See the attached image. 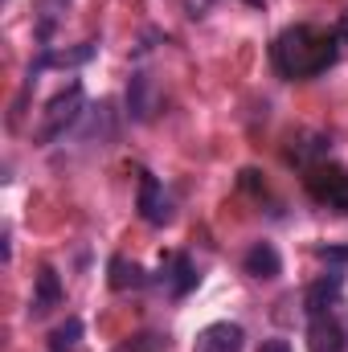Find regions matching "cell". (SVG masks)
Masks as SVG:
<instances>
[{
  "label": "cell",
  "mask_w": 348,
  "mask_h": 352,
  "mask_svg": "<svg viewBox=\"0 0 348 352\" xmlns=\"http://www.w3.org/2000/svg\"><path fill=\"white\" fill-rule=\"evenodd\" d=\"M144 283H148L144 266L127 263V258H111V287H115V291H127V287H144Z\"/></svg>",
  "instance_id": "4fadbf2b"
},
{
  "label": "cell",
  "mask_w": 348,
  "mask_h": 352,
  "mask_svg": "<svg viewBox=\"0 0 348 352\" xmlns=\"http://www.w3.org/2000/svg\"><path fill=\"white\" fill-rule=\"evenodd\" d=\"M348 340H345V328L328 316H316L312 328H307V352H345Z\"/></svg>",
  "instance_id": "ba28073f"
},
{
  "label": "cell",
  "mask_w": 348,
  "mask_h": 352,
  "mask_svg": "<svg viewBox=\"0 0 348 352\" xmlns=\"http://www.w3.org/2000/svg\"><path fill=\"white\" fill-rule=\"evenodd\" d=\"M78 340H83V320L70 316L66 324H58V328L50 332V352H70Z\"/></svg>",
  "instance_id": "5bb4252c"
},
{
  "label": "cell",
  "mask_w": 348,
  "mask_h": 352,
  "mask_svg": "<svg viewBox=\"0 0 348 352\" xmlns=\"http://www.w3.org/2000/svg\"><path fill=\"white\" fill-rule=\"evenodd\" d=\"M336 37H340V41H348V12L340 16V25H336Z\"/></svg>",
  "instance_id": "d6986e66"
},
{
  "label": "cell",
  "mask_w": 348,
  "mask_h": 352,
  "mask_svg": "<svg viewBox=\"0 0 348 352\" xmlns=\"http://www.w3.org/2000/svg\"><path fill=\"white\" fill-rule=\"evenodd\" d=\"M345 295V274L340 270H328L324 278H316L312 287H307V295H303V311L316 320V316H328L332 307H336V299Z\"/></svg>",
  "instance_id": "5b68a950"
},
{
  "label": "cell",
  "mask_w": 348,
  "mask_h": 352,
  "mask_svg": "<svg viewBox=\"0 0 348 352\" xmlns=\"http://www.w3.org/2000/svg\"><path fill=\"white\" fill-rule=\"evenodd\" d=\"M66 4H70V0H41V12H45V21H41V37H45V33H50V25H54L50 16H54L58 8H66Z\"/></svg>",
  "instance_id": "2e32d148"
},
{
  "label": "cell",
  "mask_w": 348,
  "mask_h": 352,
  "mask_svg": "<svg viewBox=\"0 0 348 352\" xmlns=\"http://www.w3.org/2000/svg\"><path fill=\"white\" fill-rule=\"evenodd\" d=\"M127 111H131L135 123L152 119V111H156V87H152L148 74H131V82H127Z\"/></svg>",
  "instance_id": "30bf717a"
},
{
  "label": "cell",
  "mask_w": 348,
  "mask_h": 352,
  "mask_svg": "<svg viewBox=\"0 0 348 352\" xmlns=\"http://www.w3.org/2000/svg\"><path fill=\"white\" fill-rule=\"evenodd\" d=\"M340 54V37L336 33H324L316 25H291L279 33L270 58H274V70L283 78H316L324 74Z\"/></svg>",
  "instance_id": "6da1fadb"
},
{
  "label": "cell",
  "mask_w": 348,
  "mask_h": 352,
  "mask_svg": "<svg viewBox=\"0 0 348 352\" xmlns=\"http://www.w3.org/2000/svg\"><path fill=\"white\" fill-rule=\"evenodd\" d=\"M316 254L328 263H348V246H316Z\"/></svg>",
  "instance_id": "e0dca14e"
},
{
  "label": "cell",
  "mask_w": 348,
  "mask_h": 352,
  "mask_svg": "<svg viewBox=\"0 0 348 352\" xmlns=\"http://www.w3.org/2000/svg\"><path fill=\"white\" fill-rule=\"evenodd\" d=\"M259 352H291V344H287V340H262Z\"/></svg>",
  "instance_id": "ac0fdd59"
},
{
  "label": "cell",
  "mask_w": 348,
  "mask_h": 352,
  "mask_svg": "<svg viewBox=\"0 0 348 352\" xmlns=\"http://www.w3.org/2000/svg\"><path fill=\"white\" fill-rule=\"evenodd\" d=\"M83 107H87V94H83L78 82H70L66 90H58V94L45 102V111H41L37 144H54V140H62V135L83 119Z\"/></svg>",
  "instance_id": "7a4b0ae2"
},
{
  "label": "cell",
  "mask_w": 348,
  "mask_h": 352,
  "mask_svg": "<svg viewBox=\"0 0 348 352\" xmlns=\"http://www.w3.org/2000/svg\"><path fill=\"white\" fill-rule=\"evenodd\" d=\"M135 209H140V217H144L148 226H168V221H173V201H168L164 184L152 173L140 176V201H135Z\"/></svg>",
  "instance_id": "277c9868"
},
{
  "label": "cell",
  "mask_w": 348,
  "mask_h": 352,
  "mask_svg": "<svg viewBox=\"0 0 348 352\" xmlns=\"http://www.w3.org/2000/svg\"><path fill=\"white\" fill-rule=\"evenodd\" d=\"M127 352H168V340L164 336H152V332H144V336H135Z\"/></svg>",
  "instance_id": "9a60e30c"
},
{
  "label": "cell",
  "mask_w": 348,
  "mask_h": 352,
  "mask_svg": "<svg viewBox=\"0 0 348 352\" xmlns=\"http://www.w3.org/2000/svg\"><path fill=\"white\" fill-rule=\"evenodd\" d=\"M58 303H62V278H58L54 266H41L37 270V291L29 299V320H45Z\"/></svg>",
  "instance_id": "52a82bcc"
},
{
  "label": "cell",
  "mask_w": 348,
  "mask_h": 352,
  "mask_svg": "<svg viewBox=\"0 0 348 352\" xmlns=\"http://www.w3.org/2000/svg\"><path fill=\"white\" fill-rule=\"evenodd\" d=\"M164 278H168V291H173V299H184V295L197 287L193 258H188V254H173V258H168V266H164Z\"/></svg>",
  "instance_id": "8fae6325"
},
{
  "label": "cell",
  "mask_w": 348,
  "mask_h": 352,
  "mask_svg": "<svg viewBox=\"0 0 348 352\" xmlns=\"http://www.w3.org/2000/svg\"><path fill=\"white\" fill-rule=\"evenodd\" d=\"M242 266H246V274H250V278H262V283H270V278H279V274H283V258H279V250H274L270 242H254V246L246 250Z\"/></svg>",
  "instance_id": "9c48e42d"
},
{
  "label": "cell",
  "mask_w": 348,
  "mask_h": 352,
  "mask_svg": "<svg viewBox=\"0 0 348 352\" xmlns=\"http://www.w3.org/2000/svg\"><path fill=\"white\" fill-rule=\"evenodd\" d=\"M307 192H312L320 205H328V209H336V213H348V168H336V164L312 168Z\"/></svg>",
  "instance_id": "3957f363"
},
{
  "label": "cell",
  "mask_w": 348,
  "mask_h": 352,
  "mask_svg": "<svg viewBox=\"0 0 348 352\" xmlns=\"http://www.w3.org/2000/svg\"><path fill=\"white\" fill-rule=\"evenodd\" d=\"M94 41H87V45H78V50H54V54H45L41 62H33V70H29V78L33 74H41L45 66H83V62H90L94 58Z\"/></svg>",
  "instance_id": "7c38bea8"
},
{
  "label": "cell",
  "mask_w": 348,
  "mask_h": 352,
  "mask_svg": "<svg viewBox=\"0 0 348 352\" xmlns=\"http://www.w3.org/2000/svg\"><path fill=\"white\" fill-rule=\"evenodd\" d=\"M242 340H246L242 324L217 320V324H209V328H201V332H197L193 352H242Z\"/></svg>",
  "instance_id": "8992f818"
}]
</instances>
